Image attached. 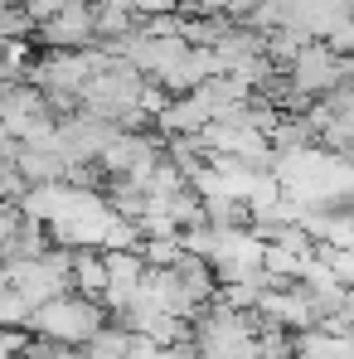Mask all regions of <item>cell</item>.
Returning a JSON list of instances; mask_svg holds the SVG:
<instances>
[{"instance_id": "obj_4", "label": "cell", "mask_w": 354, "mask_h": 359, "mask_svg": "<svg viewBox=\"0 0 354 359\" xmlns=\"http://www.w3.org/2000/svg\"><path fill=\"white\" fill-rule=\"evenodd\" d=\"M25 320V301L15 297V287H10V277H5V267H0V325H20Z\"/></svg>"}, {"instance_id": "obj_6", "label": "cell", "mask_w": 354, "mask_h": 359, "mask_svg": "<svg viewBox=\"0 0 354 359\" xmlns=\"http://www.w3.org/2000/svg\"><path fill=\"white\" fill-rule=\"evenodd\" d=\"M243 359H257V355H243Z\"/></svg>"}, {"instance_id": "obj_3", "label": "cell", "mask_w": 354, "mask_h": 359, "mask_svg": "<svg viewBox=\"0 0 354 359\" xmlns=\"http://www.w3.org/2000/svg\"><path fill=\"white\" fill-rule=\"evenodd\" d=\"M93 15H97V5H88V0H63L44 25H34V39H39L44 49H88V44H93Z\"/></svg>"}, {"instance_id": "obj_1", "label": "cell", "mask_w": 354, "mask_h": 359, "mask_svg": "<svg viewBox=\"0 0 354 359\" xmlns=\"http://www.w3.org/2000/svg\"><path fill=\"white\" fill-rule=\"evenodd\" d=\"M20 325H25L29 335H39V340L83 345L88 335H97V330L107 325V306L97 297H83V292H63V297L44 301V306H29Z\"/></svg>"}, {"instance_id": "obj_5", "label": "cell", "mask_w": 354, "mask_h": 359, "mask_svg": "<svg viewBox=\"0 0 354 359\" xmlns=\"http://www.w3.org/2000/svg\"><path fill=\"white\" fill-rule=\"evenodd\" d=\"M121 5H131V15H151V20H161L165 10H175L179 0H121Z\"/></svg>"}, {"instance_id": "obj_2", "label": "cell", "mask_w": 354, "mask_h": 359, "mask_svg": "<svg viewBox=\"0 0 354 359\" xmlns=\"http://www.w3.org/2000/svg\"><path fill=\"white\" fill-rule=\"evenodd\" d=\"M335 83H340V54L330 44H320V39L301 44L292 54V63H287V93L301 97L296 102L301 112H306V97H325Z\"/></svg>"}]
</instances>
